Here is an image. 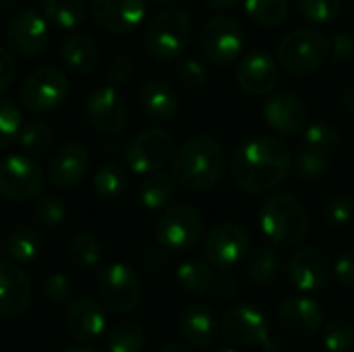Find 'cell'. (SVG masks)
Returning a JSON list of instances; mask_svg holds the SVG:
<instances>
[{"label": "cell", "instance_id": "obj_1", "mask_svg": "<svg viewBox=\"0 0 354 352\" xmlns=\"http://www.w3.org/2000/svg\"><path fill=\"white\" fill-rule=\"evenodd\" d=\"M292 170L290 147L278 137H253L236 147L230 160L232 183L249 195L278 189Z\"/></svg>", "mask_w": 354, "mask_h": 352}, {"label": "cell", "instance_id": "obj_2", "mask_svg": "<svg viewBox=\"0 0 354 352\" xmlns=\"http://www.w3.org/2000/svg\"><path fill=\"white\" fill-rule=\"evenodd\" d=\"M226 172V151L212 135H195L176 149L172 178L187 191H209Z\"/></svg>", "mask_w": 354, "mask_h": 352}, {"label": "cell", "instance_id": "obj_3", "mask_svg": "<svg viewBox=\"0 0 354 352\" xmlns=\"http://www.w3.org/2000/svg\"><path fill=\"white\" fill-rule=\"evenodd\" d=\"M259 228L270 245L278 249L299 247L309 232V216L301 199L280 191L266 197L259 207Z\"/></svg>", "mask_w": 354, "mask_h": 352}, {"label": "cell", "instance_id": "obj_4", "mask_svg": "<svg viewBox=\"0 0 354 352\" xmlns=\"http://www.w3.org/2000/svg\"><path fill=\"white\" fill-rule=\"evenodd\" d=\"M193 37V19L185 8L172 6L160 10L153 19H149L143 44L147 52L158 60H176L180 58Z\"/></svg>", "mask_w": 354, "mask_h": 352}, {"label": "cell", "instance_id": "obj_5", "mask_svg": "<svg viewBox=\"0 0 354 352\" xmlns=\"http://www.w3.org/2000/svg\"><path fill=\"white\" fill-rule=\"evenodd\" d=\"M332 39L317 29H295L278 44V64L297 77L313 75L330 60Z\"/></svg>", "mask_w": 354, "mask_h": 352}, {"label": "cell", "instance_id": "obj_6", "mask_svg": "<svg viewBox=\"0 0 354 352\" xmlns=\"http://www.w3.org/2000/svg\"><path fill=\"white\" fill-rule=\"evenodd\" d=\"M203 232V216L195 205H168L156 224V241L168 253H185L197 245Z\"/></svg>", "mask_w": 354, "mask_h": 352}, {"label": "cell", "instance_id": "obj_7", "mask_svg": "<svg viewBox=\"0 0 354 352\" xmlns=\"http://www.w3.org/2000/svg\"><path fill=\"white\" fill-rule=\"evenodd\" d=\"M97 293L102 303L118 313L129 315L139 309L143 301V284L139 274L127 263H108L97 274Z\"/></svg>", "mask_w": 354, "mask_h": 352}, {"label": "cell", "instance_id": "obj_8", "mask_svg": "<svg viewBox=\"0 0 354 352\" xmlns=\"http://www.w3.org/2000/svg\"><path fill=\"white\" fill-rule=\"evenodd\" d=\"M176 154V139L166 129H147L135 135L124 147L127 168L135 174H151L166 168Z\"/></svg>", "mask_w": 354, "mask_h": 352}, {"label": "cell", "instance_id": "obj_9", "mask_svg": "<svg viewBox=\"0 0 354 352\" xmlns=\"http://www.w3.org/2000/svg\"><path fill=\"white\" fill-rule=\"evenodd\" d=\"M251 237L236 222H220L212 226L201 243L203 259L216 270H230L249 255Z\"/></svg>", "mask_w": 354, "mask_h": 352}, {"label": "cell", "instance_id": "obj_10", "mask_svg": "<svg viewBox=\"0 0 354 352\" xmlns=\"http://www.w3.org/2000/svg\"><path fill=\"white\" fill-rule=\"evenodd\" d=\"M46 172L33 156L17 154L0 160V197L8 201H29L44 193Z\"/></svg>", "mask_w": 354, "mask_h": 352}, {"label": "cell", "instance_id": "obj_11", "mask_svg": "<svg viewBox=\"0 0 354 352\" xmlns=\"http://www.w3.org/2000/svg\"><path fill=\"white\" fill-rule=\"evenodd\" d=\"M68 98V77L62 68L39 66L31 71L21 85V102L29 112L46 114L56 110Z\"/></svg>", "mask_w": 354, "mask_h": 352}, {"label": "cell", "instance_id": "obj_12", "mask_svg": "<svg viewBox=\"0 0 354 352\" xmlns=\"http://www.w3.org/2000/svg\"><path fill=\"white\" fill-rule=\"evenodd\" d=\"M201 52L216 66L232 64L245 46V31L234 17L216 15L201 29Z\"/></svg>", "mask_w": 354, "mask_h": 352}, {"label": "cell", "instance_id": "obj_13", "mask_svg": "<svg viewBox=\"0 0 354 352\" xmlns=\"http://www.w3.org/2000/svg\"><path fill=\"white\" fill-rule=\"evenodd\" d=\"M220 332L232 346H261L270 338V319L261 307L241 303L224 313L220 322Z\"/></svg>", "mask_w": 354, "mask_h": 352}, {"label": "cell", "instance_id": "obj_14", "mask_svg": "<svg viewBox=\"0 0 354 352\" xmlns=\"http://www.w3.org/2000/svg\"><path fill=\"white\" fill-rule=\"evenodd\" d=\"M286 272L297 290L315 295L330 286L334 278V263L319 247H301L290 255Z\"/></svg>", "mask_w": 354, "mask_h": 352}, {"label": "cell", "instance_id": "obj_15", "mask_svg": "<svg viewBox=\"0 0 354 352\" xmlns=\"http://www.w3.org/2000/svg\"><path fill=\"white\" fill-rule=\"evenodd\" d=\"M276 324L288 338L307 340L322 332L324 309L315 299L307 295L288 297L276 309Z\"/></svg>", "mask_w": 354, "mask_h": 352}, {"label": "cell", "instance_id": "obj_16", "mask_svg": "<svg viewBox=\"0 0 354 352\" xmlns=\"http://www.w3.org/2000/svg\"><path fill=\"white\" fill-rule=\"evenodd\" d=\"M85 116L89 124L102 135H118L129 120V106L114 85L93 89L85 100Z\"/></svg>", "mask_w": 354, "mask_h": 352}, {"label": "cell", "instance_id": "obj_17", "mask_svg": "<svg viewBox=\"0 0 354 352\" xmlns=\"http://www.w3.org/2000/svg\"><path fill=\"white\" fill-rule=\"evenodd\" d=\"M263 118L274 133L282 137H292L305 131L309 112L299 93L290 89H280L272 91V95L268 98L263 106Z\"/></svg>", "mask_w": 354, "mask_h": 352}, {"label": "cell", "instance_id": "obj_18", "mask_svg": "<svg viewBox=\"0 0 354 352\" xmlns=\"http://www.w3.org/2000/svg\"><path fill=\"white\" fill-rule=\"evenodd\" d=\"M33 303V284L27 272L15 261H0V317L17 319Z\"/></svg>", "mask_w": 354, "mask_h": 352}, {"label": "cell", "instance_id": "obj_19", "mask_svg": "<svg viewBox=\"0 0 354 352\" xmlns=\"http://www.w3.org/2000/svg\"><path fill=\"white\" fill-rule=\"evenodd\" d=\"M6 37L17 54H21L23 58H35L48 46V21L31 8L19 10L8 21Z\"/></svg>", "mask_w": 354, "mask_h": 352}, {"label": "cell", "instance_id": "obj_20", "mask_svg": "<svg viewBox=\"0 0 354 352\" xmlns=\"http://www.w3.org/2000/svg\"><path fill=\"white\" fill-rule=\"evenodd\" d=\"M145 15V0H91V17L95 25L114 35L131 33L143 23Z\"/></svg>", "mask_w": 354, "mask_h": 352}, {"label": "cell", "instance_id": "obj_21", "mask_svg": "<svg viewBox=\"0 0 354 352\" xmlns=\"http://www.w3.org/2000/svg\"><path fill=\"white\" fill-rule=\"evenodd\" d=\"M89 170V154L81 143H66L50 156L46 178L52 187L68 191L81 185Z\"/></svg>", "mask_w": 354, "mask_h": 352}, {"label": "cell", "instance_id": "obj_22", "mask_svg": "<svg viewBox=\"0 0 354 352\" xmlns=\"http://www.w3.org/2000/svg\"><path fill=\"white\" fill-rule=\"evenodd\" d=\"M280 79L278 62L263 50L249 52L243 56L239 68H236V83L239 87L255 98L270 95Z\"/></svg>", "mask_w": 354, "mask_h": 352}, {"label": "cell", "instance_id": "obj_23", "mask_svg": "<svg viewBox=\"0 0 354 352\" xmlns=\"http://www.w3.org/2000/svg\"><path fill=\"white\" fill-rule=\"evenodd\" d=\"M66 332L77 342H93L106 330L104 307L93 297H77L68 303L64 315Z\"/></svg>", "mask_w": 354, "mask_h": 352}, {"label": "cell", "instance_id": "obj_24", "mask_svg": "<svg viewBox=\"0 0 354 352\" xmlns=\"http://www.w3.org/2000/svg\"><path fill=\"white\" fill-rule=\"evenodd\" d=\"M139 106L145 116L156 122H172L180 114L178 93L164 79H147L139 85L137 91Z\"/></svg>", "mask_w": 354, "mask_h": 352}, {"label": "cell", "instance_id": "obj_25", "mask_svg": "<svg viewBox=\"0 0 354 352\" xmlns=\"http://www.w3.org/2000/svg\"><path fill=\"white\" fill-rule=\"evenodd\" d=\"M178 330L189 346L209 349L220 336V319L207 305L195 303L180 313Z\"/></svg>", "mask_w": 354, "mask_h": 352}, {"label": "cell", "instance_id": "obj_26", "mask_svg": "<svg viewBox=\"0 0 354 352\" xmlns=\"http://www.w3.org/2000/svg\"><path fill=\"white\" fill-rule=\"evenodd\" d=\"M60 56H62L64 66L71 73L81 75V77L95 73V68L100 66V60H102L97 41L91 35L79 33V31H73L71 35L64 37Z\"/></svg>", "mask_w": 354, "mask_h": 352}, {"label": "cell", "instance_id": "obj_27", "mask_svg": "<svg viewBox=\"0 0 354 352\" xmlns=\"http://www.w3.org/2000/svg\"><path fill=\"white\" fill-rule=\"evenodd\" d=\"M247 278L255 286H274L284 274V257L278 247L261 245L249 253L245 266Z\"/></svg>", "mask_w": 354, "mask_h": 352}, {"label": "cell", "instance_id": "obj_28", "mask_svg": "<svg viewBox=\"0 0 354 352\" xmlns=\"http://www.w3.org/2000/svg\"><path fill=\"white\" fill-rule=\"evenodd\" d=\"M44 245H46V241L39 230H35L33 226H17L4 239L2 249L10 261L25 266V263L35 261L41 255Z\"/></svg>", "mask_w": 354, "mask_h": 352}, {"label": "cell", "instance_id": "obj_29", "mask_svg": "<svg viewBox=\"0 0 354 352\" xmlns=\"http://www.w3.org/2000/svg\"><path fill=\"white\" fill-rule=\"evenodd\" d=\"M139 201L145 210L149 212H160V210H166L174 197H176V180L158 170V172H151V174H143V180L139 183Z\"/></svg>", "mask_w": 354, "mask_h": 352}, {"label": "cell", "instance_id": "obj_30", "mask_svg": "<svg viewBox=\"0 0 354 352\" xmlns=\"http://www.w3.org/2000/svg\"><path fill=\"white\" fill-rule=\"evenodd\" d=\"M46 21L64 31H75L87 19V0H41Z\"/></svg>", "mask_w": 354, "mask_h": 352}, {"label": "cell", "instance_id": "obj_31", "mask_svg": "<svg viewBox=\"0 0 354 352\" xmlns=\"http://www.w3.org/2000/svg\"><path fill=\"white\" fill-rule=\"evenodd\" d=\"M129 189V172L118 162H104L93 172V191L106 201H114Z\"/></svg>", "mask_w": 354, "mask_h": 352}, {"label": "cell", "instance_id": "obj_32", "mask_svg": "<svg viewBox=\"0 0 354 352\" xmlns=\"http://www.w3.org/2000/svg\"><path fill=\"white\" fill-rule=\"evenodd\" d=\"M214 268L207 261H185L176 268V282L187 295H205L212 288Z\"/></svg>", "mask_w": 354, "mask_h": 352}, {"label": "cell", "instance_id": "obj_33", "mask_svg": "<svg viewBox=\"0 0 354 352\" xmlns=\"http://www.w3.org/2000/svg\"><path fill=\"white\" fill-rule=\"evenodd\" d=\"M303 147L322 156H334L342 147V133L330 122H313L303 131Z\"/></svg>", "mask_w": 354, "mask_h": 352}, {"label": "cell", "instance_id": "obj_34", "mask_svg": "<svg viewBox=\"0 0 354 352\" xmlns=\"http://www.w3.org/2000/svg\"><path fill=\"white\" fill-rule=\"evenodd\" d=\"M71 263L83 272H91L102 261V245L91 232H75L68 241Z\"/></svg>", "mask_w": 354, "mask_h": 352}, {"label": "cell", "instance_id": "obj_35", "mask_svg": "<svg viewBox=\"0 0 354 352\" xmlns=\"http://www.w3.org/2000/svg\"><path fill=\"white\" fill-rule=\"evenodd\" d=\"M52 143H54V129L48 120L33 118L21 127L19 145L27 156H44L50 151Z\"/></svg>", "mask_w": 354, "mask_h": 352}, {"label": "cell", "instance_id": "obj_36", "mask_svg": "<svg viewBox=\"0 0 354 352\" xmlns=\"http://www.w3.org/2000/svg\"><path fill=\"white\" fill-rule=\"evenodd\" d=\"M247 17L261 27H278L288 19V0H245Z\"/></svg>", "mask_w": 354, "mask_h": 352}, {"label": "cell", "instance_id": "obj_37", "mask_svg": "<svg viewBox=\"0 0 354 352\" xmlns=\"http://www.w3.org/2000/svg\"><path fill=\"white\" fill-rule=\"evenodd\" d=\"M145 330L137 322H120L108 334L110 352H141L145 349Z\"/></svg>", "mask_w": 354, "mask_h": 352}, {"label": "cell", "instance_id": "obj_38", "mask_svg": "<svg viewBox=\"0 0 354 352\" xmlns=\"http://www.w3.org/2000/svg\"><path fill=\"white\" fill-rule=\"evenodd\" d=\"M66 205L60 197L56 195H46L39 193L37 197H33V205H31V216L33 222L46 228H56L66 220Z\"/></svg>", "mask_w": 354, "mask_h": 352}, {"label": "cell", "instance_id": "obj_39", "mask_svg": "<svg viewBox=\"0 0 354 352\" xmlns=\"http://www.w3.org/2000/svg\"><path fill=\"white\" fill-rule=\"evenodd\" d=\"M21 127H23L21 108L10 98L0 95V151L12 147L19 141Z\"/></svg>", "mask_w": 354, "mask_h": 352}, {"label": "cell", "instance_id": "obj_40", "mask_svg": "<svg viewBox=\"0 0 354 352\" xmlns=\"http://www.w3.org/2000/svg\"><path fill=\"white\" fill-rule=\"evenodd\" d=\"M322 342L328 352H351L354 349V326L336 317L322 328Z\"/></svg>", "mask_w": 354, "mask_h": 352}, {"label": "cell", "instance_id": "obj_41", "mask_svg": "<svg viewBox=\"0 0 354 352\" xmlns=\"http://www.w3.org/2000/svg\"><path fill=\"white\" fill-rule=\"evenodd\" d=\"M330 158L322 156L317 151L305 149L299 151L297 156H292V172L301 178V180H319L330 172Z\"/></svg>", "mask_w": 354, "mask_h": 352}, {"label": "cell", "instance_id": "obj_42", "mask_svg": "<svg viewBox=\"0 0 354 352\" xmlns=\"http://www.w3.org/2000/svg\"><path fill=\"white\" fill-rule=\"evenodd\" d=\"M322 218L330 228H346L354 220V199L348 195H332L322 207Z\"/></svg>", "mask_w": 354, "mask_h": 352}, {"label": "cell", "instance_id": "obj_43", "mask_svg": "<svg viewBox=\"0 0 354 352\" xmlns=\"http://www.w3.org/2000/svg\"><path fill=\"white\" fill-rule=\"evenodd\" d=\"M297 6L301 15L311 23H332L340 10L342 0H297Z\"/></svg>", "mask_w": 354, "mask_h": 352}, {"label": "cell", "instance_id": "obj_44", "mask_svg": "<svg viewBox=\"0 0 354 352\" xmlns=\"http://www.w3.org/2000/svg\"><path fill=\"white\" fill-rule=\"evenodd\" d=\"M41 293H44L46 303H50L54 307H64L73 299V284L64 274H52L46 278Z\"/></svg>", "mask_w": 354, "mask_h": 352}, {"label": "cell", "instance_id": "obj_45", "mask_svg": "<svg viewBox=\"0 0 354 352\" xmlns=\"http://www.w3.org/2000/svg\"><path fill=\"white\" fill-rule=\"evenodd\" d=\"M176 79L189 89H199L207 83L209 73H207V66L199 58H185L176 66Z\"/></svg>", "mask_w": 354, "mask_h": 352}, {"label": "cell", "instance_id": "obj_46", "mask_svg": "<svg viewBox=\"0 0 354 352\" xmlns=\"http://www.w3.org/2000/svg\"><path fill=\"white\" fill-rule=\"evenodd\" d=\"M212 295L218 299V301H230L236 297L239 293V278L236 274H232L230 270H222L220 274H214V280H212Z\"/></svg>", "mask_w": 354, "mask_h": 352}, {"label": "cell", "instance_id": "obj_47", "mask_svg": "<svg viewBox=\"0 0 354 352\" xmlns=\"http://www.w3.org/2000/svg\"><path fill=\"white\" fill-rule=\"evenodd\" d=\"M351 58H354V31L342 29L332 39L330 60L336 62V64H342V62H348Z\"/></svg>", "mask_w": 354, "mask_h": 352}, {"label": "cell", "instance_id": "obj_48", "mask_svg": "<svg viewBox=\"0 0 354 352\" xmlns=\"http://www.w3.org/2000/svg\"><path fill=\"white\" fill-rule=\"evenodd\" d=\"M135 75V64L129 56H116L112 58L108 71H106V79L110 85H127Z\"/></svg>", "mask_w": 354, "mask_h": 352}, {"label": "cell", "instance_id": "obj_49", "mask_svg": "<svg viewBox=\"0 0 354 352\" xmlns=\"http://www.w3.org/2000/svg\"><path fill=\"white\" fill-rule=\"evenodd\" d=\"M334 276L346 288H354V247H346L334 261Z\"/></svg>", "mask_w": 354, "mask_h": 352}, {"label": "cell", "instance_id": "obj_50", "mask_svg": "<svg viewBox=\"0 0 354 352\" xmlns=\"http://www.w3.org/2000/svg\"><path fill=\"white\" fill-rule=\"evenodd\" d=\"M168 263V257H166V251L158 245V247H149L145 251H141L139 255V266L147 272V274H158L166 268Z\"/></svg>", "mask_w": 354, "mask_h": 352}, {"label": "cell", "instance_id": "obj_51", "mask_svg": "<svg viewBox=\"0 0 354 352\" xmlns=\"http://www.w3.org/2000/svg\"><path fill=\"white\" fill-rule=\"evenodd\" d=\"M17 81V62L6 48H0V93Z\"/></svg>", "mask_w": 354, "mask_h": 352}, {"label": "cell", "instance_id": "obj_52", "mask_svg": "<svg viewBox=\"0 0 354 352\" xmlns=\"http://www.w3.org/2000/svg\"><path fill=\"white\" fill-rule=\"evenodd\" d=\"M340 106H342V110L354 118V85L351 87H346L342 93H340Z\"/></svg>", "mask_w": 354, "mask_h": 352}, {"label": "cell", "instance_id": "obj_53", "mask_svg": "<svg viewBox=\"0 0 354 352\" xmlns=\"http://www.w3.org/2000/svg\"><path fill=\"white\" fill-rule=\"evenodd\" d=\"M261 349H263V352H292V349H290L284 340L272 338V336L261 344Z\"/></svg>", "mask_w": 354, "mask_h": 352}, {"label": "cell", "instance_id": "obj_54", "mask_svg": "<svg viewBox=\"0 0 354 352\" xmlns=\"http://www.w3.org/2000/svg\"><path fill=\"white\" fill-rule=\"evenodd\" d=\"M207 8H214V10H230L236 6L239 0H201Z\"/></svg>", "mask_w": 354, "mask_h": 352}, {"label": "cell", "instance_id": "obj_55", "mask_svg": "<svg viewBox=\"0 0 354 352\" xmlns=\"http://www.w3.org/2000/svg\"><path fill=\"white\" fill-rule=\"evenodd\" d=\"M158 352H193V351H191V346H187V344L170 342V344H164V346H162Z\"/></svg>", "mask_w": 354, "mask_h": 352}, {"label": "cell", "instance_id": "obj_56", "mask_svg": "<svg viewBox=\"0 0 354 352\" xmlns=\"http://www.w3.org/2000/svg\"><path fill=\"white\" fill-rule=\"evenodd\" d=\"M60 352H97V351L87 349V346H68V349H64V351H60Z\"/></svg>", "mask_w": 354, "mask_h": 352}, {"label": "cell", "instance_id": "obj_57", "mask_svg": "<svg viewBox=\"0 0 354 352\" xmlns=\"http://www.w3.org/2000/svg\"><path fill=\"white\" fill-rule=\"evenodd\" d=\"M209 352H241V351H236V349H214V351H209Z\"/></svg>", "mask_w": 354, "mask_h": 352}, {"label": "cell", "instance_id": "obj_58", "mask_svg": "<svg viewBox=\"0 0 354 352\" xmlns=\"http://www.w3.org/2000/svg\"><path fill=\"white\" fill-rule=\"evenodd\" d=\"M151 2H158V4H170V2H176V0H151Z\"/></svg>", "mask_w": 354, "mask_h": 352}, {"label": "cell", "instance_id": "obj_59", "mask_svg": "<svg viewBox=\"0 0 354 352\" xmlns=\"http://www.w3.org/2000/svg\"><path fill=\"white\" fill-rule=\"evenodd\" d=\"M353 199H354V183H353Z\"/></svg>", "mask_w": 354, "mask_h": 352}]
</instances>
